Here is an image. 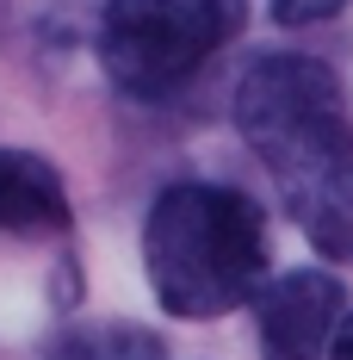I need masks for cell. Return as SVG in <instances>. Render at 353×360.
<instances>
[{"instance_id":"cell-1","label":"cell","mask_w":353,"mask_h":360,"mask_svg":"<svg viewBox=\"0 0 353 360\" xmlns=\"http://www.w3.org/2000/svg\"><path fill=\"white\" fill-rule=\"evenodd\" d=\"M267 217L242 186L174 180L142 217L149 292L174 317H223L267 286Z\"/></svg>"},{"instance_id":"cell-2","label":"cell","mask_w":353,"mask_h":360,"mask_svg":"<svg viewBox=\"0 0 353 360\" xmlns=\"http://www.w3.org/2000/svg\"><path fill=\"white\" fill-rule=\"evenodd\" d=\"M236 131L267 162V174L279 180L285 212L353 168L347 94H341L328 63L298 56V50L260 56V63L242 69V81H236Z\"/></svg>"},{"instance_id":"cell-3","label":"cell","mask_w":353,"mask_h":360,"mask_svg":"<svg viewBox=\"0 0 353 360\" xmlns=\"http://www.w3.org/2000/svg\"><path fill=\"white\" fill-rule=\"evenodd\" d=\"M248 25V0H112L100 13V69L131 100L186 87Z\"/></svg>"},{"instance_id":"cell-4","label":"cell","mask_w":353,"mask_h":360,"mask_svg":"<svg viewBox=\"0 0 353 360\" xmlns=\"http://www.w3.org/2000/svg\"><path fill=\"white\" fill-rule=\"evenodd\" d=\"M248 304H254L260 360H317L341 323V311H347V292L322 267H298V274L267 280Z\"/></svg>"},{"instance_id":"cell-5","label":"cell","mask_w":353,"mask_h":360,"mask_svg":"<svg viewBox=\"0 0 353 360\" xmlns=\"http://www.w3.org/2000/svg\"><path fill=\"white\" fill-rule=\"evenodd\" d=\"M69 224H74V205H69L62 174L32 149L0 143V230H13V236H62Z\"/></svg>"},{"instance_id":"cell-6","label":"cell","mask_w":353,"mask_h":360,"mask_svg":"<svg viewBox=\"0 0 353 360\" xmlns=\"http://www.w3.org/2000/svg\"><path fill=\"white\" fill-rule=\"evenodd\" d=\"M291 217L304 224V236L328 261H353V168L341 180H328L322 193H310L304 205H291Z\"/></svg>"},{"instance_id":"cell-7","label":"cell","mask_w":353,"mask_h":360,"mask_svg":"<svg viewBox=\"0 0 353 360\" xmlns=\"http://www.w3.org/2000/svg\"><path fill=\"white\" fill-rule=\"evenodd\" d=\"M50 360H168V348L137 323H81L50 348Z\"/></svg>"},{"instance_id":"cell-8","label":"cell","mask_w":353,"mask_h":360,"mask_svg":"<svg viewBox=\"0 0 353 360\" xmlns=\"http://www.w3.org/2000/svg\"><path fill=\"white\" fill-rule=\"evenodd\" d=\"M335 6H347V0H273V19L279 25H310V19H328Z\"/></svg>"},{"instance_id":"cell-9","label":"cell","mask_w":353,"mask_h":360,"mask_svg":"<svg viewBox=\"0 0 353 360\" xmlns=\"http://www.w3.org/2000/svg\"><path fill=\"white\" fill-rule=\"evenodd\" d=\"M328 360H353V311H341V323L328 335Z\"/></svg>"}]
</instances>
